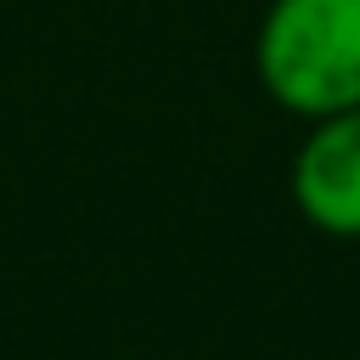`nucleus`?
<instances>
[{"mask_svg":"<svg viewBox=\"0 0 360 360\" xmlns=\"http://www.w3.org/2000/svg\"><path fill=\"white\" fill-rule=\"evenodd\" d=\"M259 79L304 118L360 107V0H276L259 28Z\"/></svg>","mask_w":360,"mask_h":360,"instance_id":"f257e3e1","label":"nucleus"},{"mask_svg":"<svg viewBox=\"0 0 360 360\" xmlns=\"http://www.w3.org/2000/svg\"><path fill=\"white\" fill-rule=\"evenodd\" d=\"M292 202L326 236H360V107L315 118L292 158Z\"/></svg>","mask_w":360,"mask_h":360,"instance_id":"f03ea898","label":"nucleus"}]
</instances>
